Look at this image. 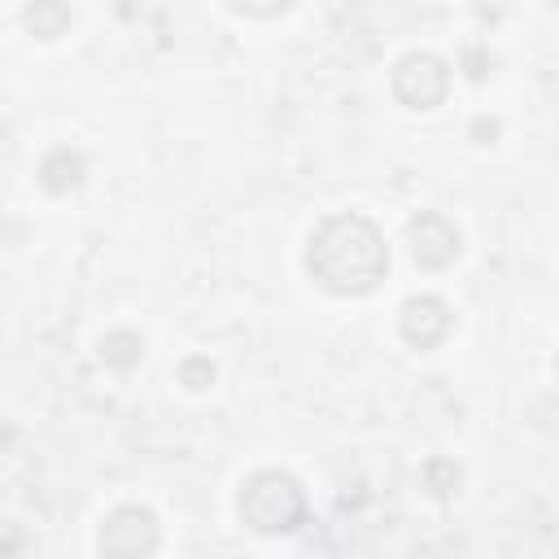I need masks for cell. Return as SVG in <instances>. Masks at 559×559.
I'll list each match as a JSON object with an SVG mask.
<instances>
[{"label":"cell","instance_id":"1","mask_svg":"<svg viewBox=\"0 0 559 559\" xmlns=\"http://www.w3.org/2000/svg\"><path fill=\"white\" fill-rule=\"evenodd\" d=\"M306 271L319 288L336 297H362L371 293L389 271V245L380 227L367 214H328L306 245Z\"/></svg>","mask_w":559,"mask_h":559},{"label":"cell","instance_id":"2","mask_svg":"<svg viewBox=\"0 0 559 559\" xmlns=\"http://www.w3.org/2000/svg\"><path fill=\"white\" fill-rule=\"evenodd\" d=\"M236 511L253 533H293L306 520V493H301L297 476H288L280 467H262V472L245 476Z\"/></svg>","mask_w":559,"mask_h":559},{"label":"cell","instance_id":"3","mask_svg":"<svg viewBox=\"0 0 559 559\" xmlns=\"http://www.w3.org/2000/svg\"><path fill=\"white\" fill-rule=\"evenodd\" d=\"M450 92V66L437 57V52H406L397 66H393V96L406 105V109H437Z\"/></svg>","mask_w":559,"mask_h":559},{"label":"cell","instance_id":"4","mask_svg":"<svg viewBox=\"0 0 559 559\" xmlns=\"http://www.w3.org/2000/svg\"><path fill=\"white\" fill-rule=\"evenodd\" d=\"M157 515L148 507H118L100 524V555L105 559H148L157 550Z\"/></svg>","mask_w":559,"mask_h":559},{"label":"cell","instance_id":"5","mask_svg":"<svg viewBox=\"0 0 559 559\" xmlns=\"http://www.w3.org/2000/svg\"><path fill=\"white\" fill-rule=\"evenodd\" d=\"M406 240H411V258H415L424 271L450 266V262L459 258V249H463V245H459V227H454L445 214H432V210H424V214L411 218Z\"/></svg>","mask_w":559,"mask_h":559},{"label":"cell","instance_id":"6","mask_svg":"<svg viewBox=\"0 0 559 559\" xmlns=\"http://www.w3.org/2000/svg\"><path fill=\"white\" fill-rule=\"evenodd\" d=\"M450 328H454V314H450V306H445L441 297H432V293L406 297L402 310H397V332H402V341L415 345V349L441 345V341L450 336Z\"/></svg>","mask_w":559,"mask_h":559},{"label":"cell","instance_id":"7","mask_svg":"<svg viewBox=\"0 0 559 559\" xmlns=\"http://www.w3.org/2000/svg\"><path fill=\"white\" fill-rule=\"evenodd\" d=\"M39 183H44L52 197L79 188V183H83V157H79L74 148H52V153L39 162Z\"/></svg>","mask_w":559,"mask_h":559},{"label":"cell","instance_id":"8","mask_svg":"<svg viewBox=\"0 0 559 559\" xmlns=\"http://www.w3.org/2000/svg\"><path fill=\"white\" fill-rule=\"evenodd\" d=\"M140 354H144V341L135 332H127V328L105 332V341H100V358L109 367H131V362H140Z\"/></svg>","mask_w":559,"mask_h":559},{"label":"cell","instance_id":"9","mask_svg":"<svg viewBox=\"0 0 559 559\" xmlns=\"http://www.w3.org/2000/svg\"><path fill=\"white\" fill-rule=\"evenodd\" d=\"M22 17H26V26H31L39 39H57V35L70 26V9H66V4H31Z\"/></svg>","mask_w":559,"mask_h":559},{"label":"cell","instance_id":"10","mask_svg":"<svg viewBox=\"0 0 559 559\" xmlns=\"http://www.w3.org/2000/svg\"><path fill=\"white\" fill-rule=\"evenodd\" d=\"M424 480H428L432 493H450V489L459 485V467H454L450 459H432V463L424 467Z\"/></svg>","mask_w":559,"mask_h":559},{"label":"cell","instance_id":"11","mask_svg":"<svg viewBox=\"0 0 559 559\" xmlns=\"http://www.w3.org/2000/svg\"><path fill=\"white\" fill-rule=\"evenodd\" d=\"M179 376H183V384H188V389H205V384L214 380V362H210V358H188Z\"/></svg>","mask_w":559,"mask_h":559}]
</instances>
